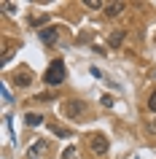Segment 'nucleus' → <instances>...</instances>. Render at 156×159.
Instances as JSON below:
<instances>
[{"label":"nucleus","mask_w":156,"mask_h":159,"mask_svg":"<svg viewBox=\"0 0 156 159\" xmlns=\"http://www.w3.org/2000/svg\"><path fill=\"white\" fill-rule=\"evenodd\" d=\"M65 75H67V67L62 59H54L49 67H46V73H43V81L49 86H59L62 81H65Z\"/></svg>","instance_id":"nucleus-1"},{"label":"nucleus","mask_w":156,"mask_h":159,"mask_svg":"<svg viewBox=\"0 0 156 159\" xmlns=\"http://www.w3.org/2000/svg\"><path fill=\"white\" fill-rule=\"evenodd\" d=\"M62 113H65L67 119H73V121H81V119L86 116V102L83 100H67L65 105H62Z\"/></svg>","instance_id":"nucleus-2"},{"label":"nucleus","mask_w":156,"mask_h":159,"mask_svg":"<svg viewBox=\"0 0 156 159\" xmlns=\"http://www.w3.org/2000/svg\"><path fill=\"white\" fill-rule=\"evenodd\" d=\"M89 148H91V154H97V157H105L108 154V148H110V143H108V138L102 132H94L89 138Z\"/></svg>","instance_id":"nucleus-3"},{"label":"nucleus","mask_w":156,"mask_h":159,"mask_svg":"<svg viewBox=\"0 0 156 159\" xmlns=\"http://www.w3.org/2000/svg\"><path fill=\"white\" fill-rule=\"evenodd\" d=\"M38 38H41L43 46H54L59 38V27H41L38 30Z\"/></svg>","instance_id":"nucleus-4"},{"label":"nucleus","mask_w":156,"mask_h":159,"mask_svg":"<svg viewBox=\"0 0 156 159\" xmlns=\"http://www.w3.org/2000/svg\"><path fill=\"white\" fill-rule=\"evenodd\" d=\"M49 151V143L46 140H35L30 148H27V154H25V159H41L43 154Z\"/></svg>","instance_id":"nucleus-5"},{"label":"nucleus","mask_w":156,"mask_h":159,"mask_svg":"<svg viewBox=\"0 0 156 159\" xmlns=\"http://www.w3.org/2000/svg\"><path fill=\"white\" fill-rule=\"evenodd\" d=\"M105 16L108 19H116V16H121V11H127V3H118V0H116V3H105Z\"/></svg>","instance_id":"nucleus-6"},{"label":"nucleus","mask_w":156,"mask_h":159,"mask_svg":"<svg viewBox=\"0 0 156 159\" xmlns=\"http://www.w3.org/2000/svg\"><path fill=\"white\" fill-rule=\"evenodd\" d=\"M124 38H127V30H113V33H110V38H108V43H110L113 49H118V46L124 43Z\"/></svg>","instance_id":"nucleus-7"},{"label":"nucleus","mask_w":156,"mask_h":159,"mask_svg":"<svg viewBox=\"0 0 156 159\" xmlns=\"http://www.w3.org/2000/svg\"><path fill=\"white\" fill-rule=\"evenodd\" d=\"M14 84H16V86H30V84H33V75L16 73V75H14Z\"/></svg>","instance_id":"nucleus-8"},{"label":"nucleus","mask_w":156,"mask_h":159,"mask_svg":"<svg viewBox=\"0 0 156 159\" xmlns=\"http://www.w3.org/2000/svg\"><path fill=\"white\" fill-rule=\"evenodd\" d=\"M25 121H27V127H41L43 124V116H41V113H27Z\"/></svg>","instance_id":"nucleus-9"},{"label":"nucleus","mask_w":156,"mask_h":159,"mask_svg":"<svg viewBox=\"0 0 156 159\" xmlns=\"http://www.w3.org/2000/svg\"><path fill=\"white\" fill-rule=\"evenodd\" d=\"M62 159H78V151H75V146H67V148L62 151Z\"/></svg>","instance_id":"nucleus-10"},{"label":"nucleus","mask_w":156,"mask_h":159,"mask_svg":"<svg viewBox=\"0 0 156 159\" xmlns=\"http://www.w3.org/2000/svg\"><path fill=\"white\" fill-rule=\"evenodd\" d=\"M148 111H151V113H156V89L148 94Z\"/></svg>","instance_id":"nucleus-11"},{"label":"nucleus","mask_w":156,"mask_h":159,"mask_svg":"<svg viewBox=\"0 0 156 159\" xmlns=\"http://www.w3.org/2000/svg\"><path fill=\"white\" fill-rule=\"evenodd\" d=\"M86 8H91V11H100V8H105V3H100V0H86Z\"/></svg>","instance_id":"nucleus-12"},{"label":"nucleus","mask_w":156,"mask_h":159,"mask_svg":"<svg viewBox=\"0 0 156 159\" xmlns=\"http://www.w3.org/2000/svg\"><path fill=\"white\" fill-rule=\"evenodd\" d=\"M100 102H102V108H110V105H113V97H110V94H102Z\"/></svg>","instance_id":"nucleus-13"},{"label":"nucleus","mask_w":156,"mask_h":159,"mask_svg":"<svg viewBox=\"0 0 156 159\" xmlns=\"http://www.w3.org/2000/svg\"><path fill=\"white\" fill-rule=\"evenodd\" d=\"M145 132L148 135H156V119H151V121L145 124Z\"/></svg>","instance_id":"nucleus-14"},{"label":"nucleus","mask_w":156,"mask_h":159,"mask_svg":"<svg viewBox=\"0 0 156 159\" xmlns=\"http://www.w3.org/2000/svg\"><path fill=\"white\" fill-rule=\"evenodd\" d=\"M3 8H6V14H16V6L14 3H3Z\"/></svg>","instance_id":"nucleus-15"},{"label":"nucleus","mask_w":156,"mask_h":159,"mask_svg":"<svg viewBox=\"0 0 156 159\" xmlns=\"http://www.w3.org/2000/svg\"><path fill=\"white\" fill-rule=\"evenodd\" d=\"M54 132L62 135V138H70V132H67V129H62V127H54Z\"/></svg>","instance_id":"nucleus-16"}]
</instances>
